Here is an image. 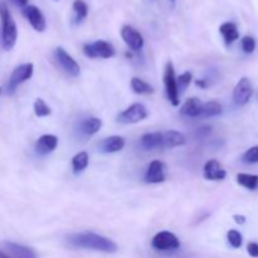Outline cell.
Returning <instances> with one entry per match:
<instances>
[{"mask_svg": "<svg viewBox=\"0 0 258 258\" xmlns=\"http://www.w3.org/2000/svg\"><path fill=\"white\" fill-rule=\"evenodd\" d=\"M70 243L78 248L93 249V251L105 252V253H115L117 251V246L115 242L100 234L86 232V233H76L70 236Z\"/></svg>", "mask_w": 258, "mask_h": 258, "instance_id": "6da1fadb", "label": "cell"}, {"mask_svg": "<svg viewBox=\"0 0 258 258\" xmlns=\"http://www.w3.org/2000/svg\"><path fill=\"white\" fill-rule=\"evenodd\" d=\"M0 22H2V39L4 49L10 50L15 45L18 38V29L14 19L5 3H0Z\"/></svg>", "mask_w": 258, "mask_h": 258, "instance_id": "7a4b0ae2", "label": "cell"}, {"mask_svg": "<svg viewBox=\"0 0 258 258\" xmlns=\"http://www.w3.org/2000/svg\"><path fill=\"white\" fill-rule=\"evenodd\" d=\"M164 85H165L166 96L168 100L170 101L173 106H178L180 100H179V91L178 86H176V77H175V70L171 62H168L165 66V71H164Z\"/></svg>", "mask_w": 258, "mask_h": 258, "instance_id": "3957f363", "label": "cell"}, {"mask_svg": "<svg viewBox=\"0 0 258 258\" xmlns=\"http://www.w3.org/2000/svg\"><path fill=\"white\" fill-rule=\"evenodd\" d=\"M83 53L90 58L108 59V58L115 55V48L111 43L106 42V40H96V42L90 43V44H85Z\"/></svg>", "mask_w": 258, "mask_h": 258, "instance_id": "277c9868", "label": "cell"}, {"mask_svg": "<svg viewBox=\"0 0 258 258\" xmlns=\"http://www.w3.org/2000/svg\"><path fill=\"white\" fill-rule=\"evenodd\" d=\"M33 71H34V66L32 63H24V64L18 66L10 75L9 82H8V93L9 95L14 93L18 86H20L23 82L32 77Z\"/></svg>", "mask_w": 258, "mask_h": 258, "instance_id": "5b68a950", "label": "cell"}, {"mask_svg": "<svg viewBox=\"0 0 258 258\" xmlns=\"http://www.w3.org/2000/svg\"><path fill=\"white\" fill-rule=\"evenodd\" d=\"M151 246L158 251H174L180 247L178 237L168 231L159 232L151 241Z\"/></svg>", "mask_w": 258, "mask_h": 258, "instance_id": "8992f818", "label": "cell"}, {"mask_svg": "<svg viewBox=\"0 0 258 258\" xmlns=\"http://www.w3.org/2000/svg\"><path fill=\"white\" fill-rule=\"evenodd\" d=\"M54 57H55V60L58 62V64H59V67L62 68L64 72H67L68 75L72 76V77H77V76H80L81 68L80 66H78V63L76 62V60L72 58V55L68 54L62 47L55 48Z\"/></svg>", "mask_w": 258, "mask_h": 258, "instance_id": "52a82bcc", "label": "cell"}, {"mask_svg": "<svg viewBox=\"0 0 258 258\" xmlns=\"http://www.w3.org/2000/svg\"><path fill=\"white\" fill-rule=\"evenodd\" d=\"M148 117V111L141 103H134L130 107L123 110L117 116V120L122 123H138Z\"/></svg>", "mask_w": 258, "mask_h": 258, "instance_id": "ba28073f", "label": "cell"}, {"mask_svg": "<svg viewBox=\"0 0 258 258\" xmlns=\"http://www.w3.org/2000/svg\"><path fill=\"white\" fill-rule=\"evenodd\" d=\"M253 95V87L247 77L241 78L233 90V101L237 106H244L249 102Z\"/></svg>", "mask_w": 258, "mask_h": 258, "instance_id": "9c48e42d", "label": "cell"}, {"mask_svg": "<svg viewBox=\"0 0 258 258\" xmlns=\"http://www.w3.org/2000/svg\"><path fill=\"white\" fill-rule=\"evenodd\" d=\"M23 14L25 15L28 22L37 32H44L47 23H45V18L39 8H37L35 5H27L23 8Z\"/></svg>", "mask_w": 258, "mask_h": 258, "instance_id": "30bf717a", "label": "cell"}, {"mask_svg": "<svg viewBox=\"0 0 258 258\" xmlns=\"http://www.w3.org/2000/svg\"><path fill=\"white\" fill-rule=\"evenodd\" d=\"M121 37H122L123 42L133 50H140L144 47L143 35L131 25H123L121 29Z\"/></svg>", "mask_w": 258, "mask_h": 258, "instance_id": "8fae6325", "label": "cell"}, {"mask_svg": "<svg viewBox=\"0 0 258 258\" xmlns=\"http://www.w3.org/2000/svg\"><path fill=\"white\" fill-rule=\"evenodd\" d=\"M166 173H165V165L161 163L160 160L151 161L149 165L148 170L145 174V181L151 184H158L165 181Z\"/></svg>", "mask_w": 258, "mask_h": 258, "instance_id": "7c38bea8", "label": "cell"}, {"mask_svg": "<svg viewBox=\"0 0 258 258\" xmlns=\"http://www.w3.org/2000/svg\"><path fill=\"white\" fill-rule=\"evenodd\" d=\"M204 178L207 180H223L227 176L226 169L222 166V164L219 161L212 160L207 161L206 165H204Z\"/></svg>", "mask_w": 258, "mask_h": 258, "instance_id": "4fadbf2b", "label": "cell"}, {"mask_svg": "<svg viewBox=\"0 0 258 258\" xmlns=\"http://www.w3.org/2000/svg\"><path fill=\"white\" fill-rule=\"evenodd\" d=\"M58 145V138L54 135H43L38 139V141L35 143V151H37L39 155H47V154L52 153Z\"/></svg>", "mask_w": 258, "mask_h": 258, "instance_id": "5bb4252c", "label": "cell"}, {"mask_svg": "<svg viewBox=\"0 0 258 258\" xmlns=\"http://www.w3.org/2000/svg\"><path fill=\"white\" fill-rule=\"evenodd\" d=\"M202 107H203V102L199 98L191 97L181 106L180 113L188 117H198L202 115Z\"/></svg>", "mask_w": 258, "mask_h": 258, "instance_id": "9a60e30c", "label": "cell"}, {"mask_svg": "<svg viewBox=\"0 0 258 258\" xmlns=\"http://www.w3.org/2000/svg\"><path fill=\"white\" fill-rule=\"evenodd\" d=\"M141 146L145 150L163 149V133H149L141 138Z\"/></svg>", "mask_w": 258, "mask_h": 258, "instance_id": "2e32d148", "label": "cell"}, {"mask_svg": "<svg viewBox=\"0 0 258 258\" xmlns=\"http://www.w3.org/2000/svg\"><path fill=\"white\" fill-rule=\"evenodd\" d=\"M185 144V136L175 130H169L163 133V149L176 148Z\"/></svg>", "mask_w": 258, "mask_h": 258, "instance_id": "e0dca14e", "label": "cell"}, {"mask_svg": "<svg viewBox=\"0 0 258 258\" xmlns=\"http://www.w3.org/2000/svg\"><path fill=\"white\" fill-rule=\"evenodd\" d=\"M5 247L8 248L9 253L12 254V258H37L34 252L28 247L22 246V244L13 243V242H7Z\"/></svg>", "mask_w": 258, "mask_h": 258, "instance_id": "ac0fdd59", "label": "cell"}, {"mask_svg": "<svg viewBox=\"0 0 258 258\" xmlns=\"http://www.w3.org/2000/svg\"><path fill=\"white\" fill-rule=\"evenodd\" d=\"M125 146V140L121 136H110L101 143V149L103 153H117Z\"/></svg>", "mask_w": 258, "mask_h": 258, "instance_id": "d6986e66", "label": "cell"}, {"mask_svg": "<svg viewBox=\"0 0 258 258\" xmlns=\"http://www.w3.org/2000/svg\"><path fill=\"white\" fill-rule=\"evenodd\" d=\"M219 32L223 35V39L226 44H231V43L236 42L239 38V32L237 29V25L232 22L223 23L219 28Z\"/></svg>", "mask_w": 258, "mask_h": 258, "instance_id": "ffe728a7", "label": "cell"}, {"mask_svg": "<svg viewBox=\"0 0 258 258\" xmlns=\"http://www.w3.org/2000/svg\"><path fill=\"white\" fill-rule=\"evenodd\" d=\"M130 86L131 88H133L134 92L138 93V95H151V93H154V91H155L153 86L149 85L148 82H145V81L140 80V78L138 77H134L133 80H131Z\"/></svg>", "mask_w": 258, "mask_h": 258, "instance_id": "44dd1931", "label": "cell"}, {"mask_svg": "<svg viewBox=\"0 0 258 258\" xmlns=\"http://www.w3.org/2000/svg\"><path fill=\"white\" fill-rule=\"evenodd\" d=\"M237 181L239 185L249 189V190H256L258 188V175H254V174L239 173L237 175Z\"/></svg>", "mask_w": 258, "mask_h": 258, "instance_id": "7402d4cb", "label": "cell"}, {"mask_svg": "<svg viewBox=\"0 0 258 258\" xmlns=\"http://www.w3.org/2000/svg\"><path fill=\"white\" fill-rule=\"evenodd\" d=\"M102 126V121L97 117H91L88 120L83 121L82 125H81V131H82L85 135H95L96 133H98Z\"/></svg>", "mask_w": 258, "mask_h": 258, "instance_id": "603a6c76", "label": "cell"}, {"mask_svg": "<svg viewBox=\"0 0 258 258\" xmlns=\"http://www.w3.org/2000/svg\"><path fill=\"white\" fill-rule=\"evenodd\" d=\"M223 112L222 105L217 101H209V102L203 103L202 107V115L203 117H213V116H218Z\"/></svg>", "mask_w": 258, "mask_h": 258, "instance_id": "cb8c5ba5", "label": "cell"}, {"mask_svg": "<svg viewBox=\"0 0 258 258\" xmlns=\"http://www.w3.org/2000/svg\"><path fill=\"white\" fill-rule=\"evenodd\" d=\"M88 165V154L86 151H81L77 155H75V158L72 159V166L75 173L78 171H82L87 168Z\"/></svg>", "mask_w": 258, "mask_h": 258, "instance_id": "d4e9b609", "label": "cell"}, {"mask_svg": "<svg viewBox=\"0 0 258 258\" xmlns=\"http://www.w3.org/2000/svg\"><path fill=\"white\" fill-rule=\"evenodd\" d=\"M73 10H75L76 19L78 23L82 22L88 14V7L83 0H75L73 2Z\"/></svg>", "mask_w": 258, "mask_h": 258, "instance_id": "484cf974", "label": "cell"}, {"mask_svg": "<svg viewBox=\"0 0 258 258\" xmlns=\"http://www.w3.org/2000/svg\"><path fill=\"white\" fill-rule=\"evenodd\" d=\"M34 113L38 117H45V116H49L52 113V110L42 98H37L34 102Z\"/></svg>", "mask_w": 258, "mask_h": 258, "instance_id": "4316f807", "label": "cell"}, {"mask_svg": "<svg viewBox=\"0 0 258 258\" xmlns=\"http://www.w3.org/2000/svg\"><path fill=\"white\" fill-rule=\"evenodd\" d=\"M191 80H193V75L190 72H184L179 77H176V86H178L179 95L186 90V87L190 85Z\"/></svg>", "mask_w": 258, "mask_h": 258, "instance_id": "83f0119b", "label": "cell"}, {"mask_svg": "<svg viewBox=\"0 0 258 258\" xmlns=\"http://www.w3.org/2000/svg\"><path fill=\"white\" fill-rule=\"evenodd\" d=\"M227 238H228L229 244L232 247H234V248H239L242 246V242H243V237L236 229H231L228 232V234H227Z\"/></svg>", "mask_w": 258, "mask_h": 258, "instance_id": "f1b7e54d", "label": "cell"}, {"mask_svg": "<svg viewBox=\"0 0 258 258\" xmlns=\"http://www.w3.org/2000/svg\"><path fill=\"white\" fill-rule=\"evenodd\" d=\"M242 160L246 164H257L258 163V146L249 148L242 156Z\"/></svg>", "mask_w": 258, "mask_h": 258, "instance_id": "f546056e", "label": "cell"}, {"mask_svg": "<svg viewBox=\"0 0 258 258\" xmlns=\"http://www.w3.org/2000/svg\"><path fill=\"white\" fill-rule=\"evenodd\" d=\"M242 49L247 54L253 52L256 49V40H254V38L251 37V35H246V37L242 38Z\"/></svg>", "mask_w": 258, "mask_h": 258, "instance_id": "4dcf8cb0", "label": "cell"}, {"mask_svg": "<svg viewBox=\"0 0 258 258\" xmlns=\"http://www.w3.org/2000/svg\"><path fill=\"white\" fill-rule=\"evenodd\" d=\"M247 252H248V254L251 257L258 258V243H256V242L248 243V246H247Z\"/></svg>", "mask_w": 258, "mask_h": 258, "instance_id": "1f68e13d", "label": "cell"}, {"mask_svg": "<svg viewBox=\"0 0 258 258\" xmlns=\"http://www.w3.org/2000/svg\"><path fill=\"white\" fill-rule=\"evenodd\" d=\"M233 218H234V221H236V223H238V224H243L244 222H246V217L244 216H238V214H236Z\"/></svg>", "mask_w": 258, "mask_h": 258, "instance_id": "d6a6232c", "label": "cell"}, {"mask_svg": "<svg viewBox=\"0 0 258 258\" xmlns=\"http://www.w3.org/2000/svg\"><path fill=\"white\" fill-rule=\"evenodd\" d=\"M14 2L17 3L19 7H23V8L27 7V5H28V0H14Z\"/></svg>", "mask_w": 258, "mask_h": 258, "instance_id": "836d02e7", "label": "cell"}, {"mask_svg": "<svg viewBox=\"0 0 258 258\" xmlns=\"http://www.w3.org/2000/svg\"><path fill=\"white\" fill-rule=\"evenodd\" d=\"M197 86H199V87H202V88H206L207 83L204 80H199V81H197Z\"/></svg>", "mask_w": 258, "mask_h": 258, "instance_id": "e575fe53", "label": "cell"}, {"mask_svg": "<svg viewBox=\"0 0 258 258\" xmlns=\"http://www.w3.org/2000/svg\"><path fill=\"white\" fill-rule=\"evenodd\" d=\"M0 258H12V257H9V256H8V254L3 253V252L0 251Z\"/></svg>", "mask_w": 258, "mask_h": 258, "instance_id": "d590c367", "label": "cell"}, {"mask_svg": "<svg viewBox=\"0 0 258 258\" xmlns=\"http://www.w3.org/2000/svg\"><path fill=\"white\" fill-rule=\"evenodd\" d=\"M0 93H2V88H0Z\"/></svg>", "mask_w": 258, "mask_h": 258, "instance_id": "8d00e7d4", "label": "cell"}, {"mask_svg": "<svg viewBox=\"0 0 258 258\" xmlns=\"http://www.w3.org/2000/svg\"><path fill=\"white\" fill-rule=\"evenodd\" d=\"M151 2H155V0H151Z\"/></svg>", "mask_w": 258, "mask_h": 258, "instance_id": "74e56055", "label": "cell"}, {"mask_svg": "<svg viewBox=\"0 0 258 258\" xmlns=\"http://www.w3.org/2000/svg\"><path fill=\"white\" fill-rule=\"evenodd\" d=\"M257 97H258V92H257Z\"/></svg>", "mask_w": 258, "mask_h": 258, "instance_id": "f35d334b", "label": "cell"}, {"mask_svg": "<svg viewBox=\"0 0 258 258\" xmlns=\"http://www.w3.org/2000/svg\"><path fill=\"white\" fill-rule=\"evenodd\" d=\"M55 2H58V0H55Z\"/></svg>", "mask_w": 258, "mask_h": 258, "instance_id": "ab89813d", "label": "cell"}, {"mask_svg": "<svg viewBox=\"0 0 258 258\" xmlns=\"http://www.w3.org/2000/svg\"><path fill=\"white\" fill-rule=\"evenodd\" d=\"M171 2H174V0H171Z\"/></svg>", "mask_w": 258, "mask_h": 258, "instance_id": "60d3db41", "label": "cell"}]
</instances>
